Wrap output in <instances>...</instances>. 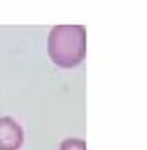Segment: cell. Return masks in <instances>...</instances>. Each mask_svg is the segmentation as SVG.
<instances>
[{"instance_id": "obj_1", "label": "cell", "mask_w": 147, "mask_h": 150, "mask_svg": "<svg viewBox=\"0 0 147 150\" xmlns=\"http://www.w3.org/2000/svg\"><path fill=\"white\" fill-rule=\"evenodd\" d=\"M87 54V32L79 24L54 25L48 35V55L60 68H76Z\"/></svg>"}, {"instance_id": "obj_2", "label": "cell", "mask_w": 147, "mask_h": 150, "mask_svg": "<svg viewBox=\"0 0 147 150\" xmlns=\"http://www.w3.org/2000/svg\"><path fill=\"white\" fill-rule=\"evenodd\" d=\"M22 144V127L13 117H0V150H19Z\"/></svg>"}, {"instance_id": "obj_3", "label": "cell", "mask_w": 147, "mask_h": 150, "mask_svg": "<svg viewBox=\"0 0 147 150\" xmlns=\"http://www.w3.org/2000/svg\"><path fill=\"white\" fill-rule=\"evenodd\" d=\"M59 150H87V144L79 137H68L60 142Z\"/></svg>"}]
</instances>
